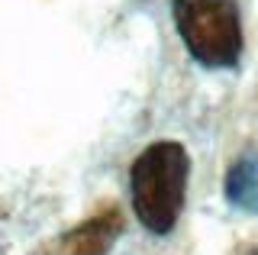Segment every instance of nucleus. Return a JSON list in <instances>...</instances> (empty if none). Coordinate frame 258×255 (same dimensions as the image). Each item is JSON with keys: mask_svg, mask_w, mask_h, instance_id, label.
<instances>
[{"mask_svg": "<svg viewBox=\"0 0 258 255\" xmlns=\"http://www.w3.org/2000/svg\"><path fill=\"white\" fill-rule=\"evenodd\" d=\"M190 178V155L181 142L145 146L129 168V194L139 223L152 236H168L181 220Z\"/></svg>", "mask_w": 258, "mask_h": 255, "instance_id": "f257e3e1", "label": "nucleus"}, {"mask_svg": "<svg viewBox=\"0 0 258 255\" xmlns=\"http://www.w3.org/2000/svg\"><path fill=\"white\" fill-rule=\"evenodd\" d=\"M174 26L204 68H236L245 49L236 0H171Z\"/></svg>", "mask_w": 258, "mask_h": 255, "instance_id": "f03ea898", "label": "nucleus"}, {"mask_svg": "<svg viewBox=\"0 0 258 255\" xmlns=\"http://www.w3.org/2000/svg\"><path fill=\"white\" fill-rule=\"evenodd\" d=\"M119 233H123V213L116 204H103L97 213L71 226L52 242L55 255H110L116 245Z\"/></svg>", "mask_w": 258, "mask_h": 255, "instance_id": "7ed1b4c3", "label": "nucleus"}, {"mask_svg": "<svg viewBox=\"0 0 258 255\" xmlns=\"http://www.w3.org/2000/svg\"><path fill=\"white\" fill-rule=\"evenodd\" d=\"M223 190L232 207L258 213V152H245L229 165Z\"/></svg>", "mask_w": 258, "mask_h": 255, "instance_id": "20e7f679", "label": "nucleus"}]
</instances>
